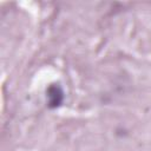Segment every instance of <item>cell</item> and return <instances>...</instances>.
Here are the masks:
<instances>
[{"instance_id":"1","label":"cell","mask_w":151,"mask_h":151,"mask_svg":"<svg viewBox=\"0 0 151 151\" xmlns=\"http://www.w3.org/2000/svg\"><path fill=\"white\" fill-rule=\"evenodd\" d=\"M46 97L48 101V106L51 109L58 107L64 99V92L59 85H51L46 91Z\"/></svg>"}]
</instances>
